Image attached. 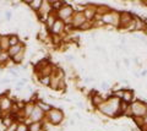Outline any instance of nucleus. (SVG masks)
<instances>
[{"label": "nucleus", "mask_w": 147, "mask_h": 131, "mask_svg": "<svg viewBox=\"0 0 147 131\" xmlns=\"http://www.w3.org/2000/svg\"><path fill=\"white\" fill-rule=\"evenodd\" d=\"M120 102L121 99H119L117 97H112L108 101H104L98 107V109L108 116H117L120 113Z\"/></svg>", "instance_id": "nucleus-1"}, {"label": "nucleus", "mask_w": 147, "mask_h": 131, "mask_svg": "<svg viewBox=\"0 0 147 131\" xmlns=\"http://www.w3.org/2000/svg\"><path fill=\"white\" fill-rule=\"evenodd\" d=\"M103 24H109L113 26H119L120 25V13L115 12V11H109L107 13L100 16Z\"/></svg>", "instance_id": "nucleus-2"}, {"label": "nucleus", "mask_w": 147, "mask_h": 131, "mask_svg": "<svg viewBox=\"0 0 147 131\" xmlns=\"http://www.w3.org/2000/svg\"><path fill=\"white\" fill-rule=\"evenodd\" d=\"M9 92H5L3 94H0V109H1L3 114H10V112L12 109V101L10 99V97L7 96Z\"/></svg>", "instance_id": "nucleus-3"}, {"label": "nucleus", "mask_w": 147, "mask_h": 131, "mask_svg": "<svg viewBox=\"0 0 147 131\" xmlns=\"http://www.w3.org/2000/svg\"><path fill=\"white\" fill-rule=\"evenodd\" d=\"M47 118L49 120V123H52L53 125H59L63 123V119H64V114L60 109H57V108H54V109L49 110L47 113Z\"/></svg>", "instance_id": "nucleus-4"}, {"label": "nucleus", "mask_w": 147, "mask_h": 131, "mask_svg": "<svg viewBox=\"0 0 147 131\" xmlns=\"http://www.w3.org/2000/svg\"><path fill=\"white\" fill-rule=\"evenodd\" d=\"M72 16H74V10H72V7L70 5H64L60 10H58L57 11V17L59 20H61V21H67V20H71L72 19Z\"/></svg>", "instance_id": "nucleus-5"}, {"label": "nucleus", "mask_w": 147, "mask_h": 131, "mask_svg": "<svg viewBox=\"0 0 147 131\" xmlns=\"http://www.w3.org/2000/svg\"><path fill=\"white\" fill-rule=\"evenodd\" d=\"M130 110L132 113V115L135 116H141L144 114H147V105L145 104L144 102L141 101H137V102H134L130 107Z\"/></svg>", "instance_id": "nucleus-6"}, {"label": "nucleus", "mask_w": 147, "mask_h": 131, "mask_svg": "<svg viewBox=\"0 0 147 131\" xmlns=\"http://www.w3.org/2000/svg\"><path fill=\"white\" fill-rule=\"evenodd\" d=\"M44 118H45V113L39 107L36 105L32 114L30 115V123H38V121H42Z\"/></svg>", "instance_id": "nucleus-7"}, {"label": "nucleus", "mask_w": 147, "mask_h": 131, "mask_svg": "<svg viewBox=\"0 0 147 131\" xmlns=\"http://www.w3.org/2000/svg\"><path fill=\"white\" fill-rule=\"evenodd\" d=\"M87 20H86V17L84 15V12H76V13H74V16H72V19H71V25L74 28H80V27L85 24Z\"/></svg>", "instance_id": "nucleus-8"}, {"label": "nucleus", "mask_w": 147, "mask_h": 131, "mask_svg": "<svg viewBox=\"0 0 147 131\" xmlns=\"http://www.w3.org/2000/svg\"><path fill=\"white\" fill-rule=\"evenodd\" d=\"M53 9H52V4H50V1H43L42 6H40V9L38 10L39 12V16L40 17H48L50 13H52Z\"/></svg>", "instance_id": "nucleus-9"}, {"label": "nucleus", "mask_w": 147, "mask_h": 131, "mask_svg": "<svg viewBox=\"0 0 147 131\" xmlns=\"http://www.w3.org/2000/svg\"><path fill=\"white\" fill-rule=\"evenodd\" d=\"M52 34H55V36H59L64 31H65V22L61 21V20H57V22L54 24V26L52 27Z\"/></svg>", "instance_id": "nucleus-10"}, {"label": "nucleus", "mask_w": 147, "mask_h": 131, "mask_svg": "<svg viewBox=\"0 0 147 131\" xmlns=\"http://www.w3.org/2000/svg\"><path fill=\"white\" fill-rule=\"evenodd\" d=\"M132 21H134V19H132V15L130 12H120V27H127L130 24H132Z\"/></svg>", "instance_id": "nucleus-11"}, {"label": "nucleus", "mask_w": 147, "mask_h": 131, "mask_svg": "<svg viewBox=\"0 0 147 131\" xmlns=\"http://www.w3.org/2000/svg\"><path fill=\"white\" fill-rule=\"evenodd\" d=\"M82 12H84V15H85L87 21H92L94 19V16L97 15V6H92V5L86 6L85 10Z\"/></svg>", "instance_id": "nucleus-12"}, {"label": "nucleus", "mask_w": 147, "mask_h": 131, "mask_svg": "<svg viewBox=\"0 0 147 131\" xmlns=\"http://www.w3.org/2000/svg\"><path fill=\"white\" fill-rule=\"evenodd\" d=\"M0 48L3 52L9 50V48H10V36L9 34L0 36Z\"/></svg>", "instance_id": "nucleus-13"}, {"label": "nucleus", "mask_w": 147, "mask_h": 131, "mask_svg": "<svg viewBox=\"0 0 147 131\" xmlns=\"http://www.w3.org/2000/svg\"><path fill=\"white\" fill-rule=\"evenodd\" d=\"M24 49H25V46L22 43H20V44H16V46H12V47L9 48L7 54L10 55V58H13L16 54H18L21 50H24Z\"/></svg>", "instance_id": "nucleus-14"}, {"label": "nucleus", "mask_w": 147, "mask_h": 131, "mask_svg": "<svg viewBox=\"0 0 147 131\" xmlns=\"http://www.w3.org/2000/svg\"><path fill=\"white\" fill-rule=\"evenodd\" d=\"M34 107H36V104H33V103H26L25 107L21 109L22 112H24V116H25V118H30V115L32 114Z\"/></svg>", "instance_id": "nucleus-15"}, {"label": "nucleus", "mask_w": 147, "mask_h": 131, "mask_svg": "<svg viewBox=\"0 0 147 131\" xmlns=\"http://www.w3.org/2000/svg\"><path fill=\"white\" fill-rule=\"evenodd\" d=\"M121 101L127 103V104H130V103L134 101V92H132L131 89H125V91H124V96L121 98Z\"/></svg>", "instance_id": "nucleus-16"}, {"label": "nucleus", "mask_w": 147, "mask_h": 131, "mask_svg": "<svg viewBox=\"0 0 147 131\" xmlns=\"http://www.w3.org/2000/svg\"><path fill=\"white\" fill-rule=\"evenodd\" d=\"M44 126L42 124V121H38V123H30L28 125V131H43Z\"/></svg>", "instance_id": "nucleus-17"}, {"label": "nucleus", "mask_w": 147, "mask_h": 131, "mask_svg": "<svg viewBox=\"0 0 147 131\" xmlns=\"http://www.w3.org/2000/svg\"><path fill=\"white\" fill-rule=\"evenodd\" d=\"M25 50H26V49L21 50L18 54H16V55L13 56V58H11L12 62H15V64H21V62L24 61V59H25Z\"/></svg>", "instance_id": "nucleus-18"}, {"label": "nucleus", "mask_w": 147, "mask_h": 131, "mask_svg": "<svg viewBox=\"0 0 147 131\" xmlns=\"http://www.w3.org/2000/svg\"><path fill=\"white\" fill-rule=\"evenodd\" d=\"M10 55L7 54V52H1V54H0V66H4L6 65L9 61H10Z\"/></svg>", "instance_id": "nucleus-19"}, {"label": "nucleus", "mask_w": 147, "mask_h": 131, "mask_svg": "<svg viewBox=\"0 0 147 131\" xmlns=\"http://www.w3.org/2000/svg\"><path fill=\"white\" fill-rule=\"evenodd\" d=\"M36 105H37V107H39L44 113H48L49 110H52V109H53V108L50 107V104H48V103H45V102H43V101L37 102V103H36Z\"/></svg>", "instance_id": "nucleus-20"}, {"label": "nucleus", "mask_w": 147, "mask_h": 131, "mask_svg": "<svg viewBox=\"0 0 147 131\" xmlns=\"http://www.w3.org/2000/svg\"><path fill=\"white\" fill-rule=\"evenodd\" d=\"M57 20H58V17H57V15H54L53 12L47 17V20L45 21H47V26L49 27V30H52V27L54 26L55 22H57Z\"/></svg>", "instance_id": "nucleus-21"}, {"label": "nucleus", "mask_w": 147, "mask_h": 131, "mask_svg": "<svg viewBox=\"0 0 147 131\" xmlns=\"http://www.w3.org/2000/svg\"><path fill=\"white\" fill-rule=\"evenodd\" d=\"M91 101H92V103H93V105H94V107H99V105L105 101V99H103L102 97L99 96V94L96 93L94 96H92V99H91Z\"/></svg>", "instance_id": "nucleus-22"}, {"label": "nucleus", "mask_w": 147, "mask_h": 131, "mask_svg": "<svg viewBox=\"0 0 147 131\" xmlns=\"http://www.w3.org/2000/svg\"><path fill=\"white\" fill-rule=\"evenodd\" d=\"M30 5V7L32 9V10H34V11H38L40 6H42V4L43 1H40V0H33V1H30V3H27Z\"/></svg>", "instance_id": "nucleus-23"}, {"label": "nucleus", "mask_w": 147, "mask_h": 131, "mask_svg": "<svg viewBox=\"0 0 147 131\" xmlns=\"http://www.w3.org/2000/svg\"><path fill=\"white\" fill-rule=\"evenodd\" d=\"M21 40L18 38V36L16 34H10V47L12 46H16V44H20Z\"/></svg>", "instance_id": "nucleus-24"}, {"label": "nucleus", "mask_w": 147, "mask_h": 131, "mask_svg": "<svg viewBox=\"0 0 147 131\" xmlns=\"http://www.w3.org/2000/svg\"><path fill=\"white\" fill-rule=\"evenodd\" d=\"M17 126H18V123L17 121H13L11 125H9L7 128H5L4 131H17Z\"/></svg>", "instance_id": "nucleus-25"}, {"label": "nucleus", "mask_w": 147, "mask_h": 131, "mask_svg": "<svg viewBox=\"0 0 147 131\" xmlns=\"http://www.w3.org/2000/svg\"><path fill=\"white\" fill-rule=\"evenodd\" d=\"M17 131H28V125L24 123V121H21V123H18Z\"/></svg>", "instance_id": "nucleus-26"}, {"label": "nucleus", "mask_w": 147, "mask_h": 131, "mask_svg": "<svg viewBox=\"0 0 147 131\" xmlns=\"http://www.w3.org/2000/svg\"><path fill=\"white\" fill-rule=\"evenodd\" d=\"M50 81H52L50 76H42V77H40V82L45 86H50Z\"/></svg>", "instance_id": "nucleus-27"}, {"label": "nucleus", "mask_w": 147, "mask_h": 131, "mask_svg": "<svg viewBox=\"0 0 147 131\" xmlns=\"http://www.w3.org/2000/svg\"><path fill=\"white\" fill-rule=\"evenodd\" d=\"M91 26H92V21H86L85 24L80 27V30H87V28H91Z\"/></svg>", "instance_id": "nucleus-28"}, {"label": "nucleus", "mask_w": 147, "mask_h": 131, "mask_svg": "<svg viewBox=\"0 0 147 131\" xmlns=\"http://www.w3.org/2000/svg\"><path fill=\"white\" fill-rule=\"evenodd\" d=\"M11 16H12V15H11V12H10V11H6V12H5L6 20H10V19H11Z\"/></svg>", "instance_id": "nucleus-29"}, {"label": "nucleus", "mask_w": 147, "mask_h": 131, "mask_svg": "<svg viewBox=\"0 0 147 131\" xmlns=\"http://www.w3.org/2000/svg\"><path fill=\"white\" fill-rule=\"evenodd\" d=\"M124 64H125V65H130V61H129V59H126V58H124Z\"/></svg>", "instance_id": "nucleus-30"}, {"label": "nucleus", "mask_w": 147, "mask_h": 131, "mask_svg": "<svg viewBox=\"0 0 147 131\" xmlns=\"http://www.w3.org/2000/svg\"><path fill=\"white\" fill-rule=\"evenodd\" d=\"M10 74L13 75V76H17V72H16V71H13V70H10Z\"/></svg>", "instance_id": "nucleus-31"}, {"label": "nucleus", "mask_w": 147, "mask_h": 131, "mask_svg": "<svg viewBox=\"0 0 147 131\" xmlns=\"http://www.w3.org/2000/svg\"><path fill=\"white\" fill-rule=\"evenodd\" d=\"M7 82H9V80H7V79H4V80H3L0 83H7Z\"/></svg>", "instance_id": "nucleus-32"}, {"label": "nucleus", "mask_w": 147, "mask_h": 131, "mask_svg": "<svg viewBox=\"0 0 147 131\" xmlns=\"http://www.w3.org/2000/svg\"><path fill=\"white\" fill-rule=\"evenodd\" d=\"M102 87H103V88H107V83L103 82V83H102Z\"/></svg>", "instance_id": "nucleus-33"}, {"label": "nucleus", "mask_w": 147, "mask_h": 131, "mask_svg": "<svg viewBox=\"0 0 147 131\" xmlns=\"http://www.w3.org/2000/svg\"><path fill=\"white\" fill-rule=\"evenodd\" d=\"M144 123H145V124H147V114H146V116H145V119H144Z\"/></svg>", "instance_id": "nucleus-34"}, {"label": "nucleus", "mask_w": 147, "mask_h": 131, "mask_svg": "<svg viewBox=\"0 0 147 131\" xmlns=\"http://www.w3.org/2000/svg\"><path fill=\"white\" fill-rule=\"evenodd\" d=\"M3 115H4V114H3V112H1V109H0V119H1V118H3Z\"/></svg>", "instance_id": "nucleus-35"}, {"label": "nucleus", "mask_w": 147, "mask_h": 131, "mask_svg": "<svg viewBox=\"0 0 147 131\" xmlns=\"http://www.w3.org/2000/svg\"><path fill=\"white\" fill-rule=\"evenodd\" d=\"M1 52H3V50H1V48H0V54H1Z\"/></svg>", "instance_id": "nucleus-36"}, {"label": "nucleus", "mask_w": 147, "mask_h": 131, "mask_svg": "<svg viewBox=\"0 0 147 131\" xmlns=\"http://www.w3.org/2000/svg\"><path fill=\"white\" fill-rule=\"evenodd\" d=\"M146 4H147V3H146Z\"/></svg>", "instance_id": "nucleus-37"}]
</instances>
